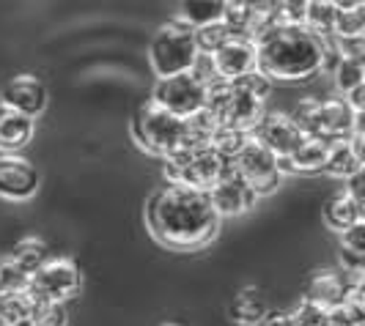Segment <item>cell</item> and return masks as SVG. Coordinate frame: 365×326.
Returning a JSON list of instances; mask_svg holds the SVG:
<instances>
[{
  "label": "cell",
  "mask_w": 365,
  "mask_h": 326,
  "mask_svg": "<svg viewBox=\"0 0 365 326\" xmlns=\"http://www.w3.org/2000/svg\"><path fill=\"white\" fill-rule=\"evenodd\" d=\"M154 238L168 250H201L220 233V222L209 192L184 184H165L146 206Z\"/></svg>",
  "instance_id": "cell-1"
},
{
  "label": "cell",
  "mask_w": 365,
  "mask_h": 326,
  "mask_svg": "<svg viewBox=\"0 0 365 326\" xmlns=\"http://www.w3.org/2000/svg\"><path fill=\"white\" fill-rule=\"evenodd\" d=\"M256 44V69L272 83H302L322 72L319 38L302 25H274Z\"/></svg>",
  "instance_id": "cell-2"
},
{
  "label": "cell",
  "mask_w": 365,
  "mask_h": 326,
  "mask_svg": "<svg viewBox=\"0 0 365 326\" xmlns=\"http://www.w3.org/2000/svg\"><path fill=\"white\" fill-rule=\"evenodd\" d=\"M198 47H195V33L182 19H170L157 28V33L148 41V63L157 80L173 77V74L190 72L198 61Z\"/></svg>",
  "instance_id": "cell-3"
},
{
  "label": "cell",
  "mask_w": 365,
  "mask_h": 326,
  "mask_svg": "<svg viewBox=\"0 0 365 326\" xmlns=\"http://www.w3.org/2000/svg\"><path fill=\"white\" fill-rule=\"evenodd\" d=\"M203 107L209 110L215 118L220 121V127H234L242 132H250L258 127V121L264 118L267 105L258 102L253 96L242 93L228 80H215L206 85V102Z\"/></svg>",
  "instance_id": "cell-4"
},
{
  "label": "cell",
  "mask_w": 365,
  "mask_h": 326,
  "mask_svg": "<svg viewBox=\"0 0 365 326\" xmlns=\"http://www.w3.org/2000/svg\"><path fill=\"white\" fill-rule=\"evenodd\" d=\"M132 137L138 140L143 151L154 154V157H165L182 145L184 118H176L173 112H168L148 99L146 105H140L132 115Z\"/></svg>",
  "instance_id": "cell-5"
},
{
  "label": "cell",
  "mask_w": 365,
  "mask_h": 326,
  "mask_svg": "<svg viewBox=\"0 0 365 326\" xmlns=\"http://www.w3.org/2000/svg\"><path fill=\"white\" fill-rule=\"evenodd\" d=\"M231 167H234V173H237L239 179L256 192L258 198L274 192L280 179H283L277 157L258 140L256 135L247 137V143L242 145V151L231 159Z\"/></svg>",
  "instance_id": "cell-6"
},
{
  "label": "cell",
  "mask_w": 365,
  "mask_h": 326,
  "mask_svg": "<svg viewBox=\"0 0 365 326\" xmlns=\"http://www.w3.org/2000/svg\"><path fill=\"white\" fill-rule=\"evenodd\" d=\"M83 285V274L80 266L72 258H47L36 272L31 274L28 283V293L36 302H61L66 305L72 296H77V290Z\"/></svg>",
  "instance_id": "cell-7"
},
{
  "label": "cell",
  "mask_w": 365,
  "mask_h": 326,
  "mask_svg": "<svg viewBox=\"0 0 365 326\" xmlns=\"http://www.w3.org/2000/svg\"><path fill=\"white\" fill-rule=\"evenodd\" d=\"M151 102L160 105L163 110L173 112L176 118H190L192 112L203 110L206 102V85L192 72L173 74V77H163L157 80Z\"/></svg>",
  "instance_id": "cell-8"
},
{
  "label": "cell",
  "mask_w": 365,
  "mask_h": 326,
  "mask_svg": "<svg viewBox=\"0 0 365 326\" xmlns=\"http://www.w3.org/2000/svg\"><path fill=\"white\" fill-rule=\"evenodd\" d=\"M36 164L22 154H0V198L9 203H25L38 192Z\"/></svg>",
  "instance_id": "cell-9"
},
{
  "label": "cell",
  "mask_w": 365,
  "mask_h": 326,
  "mask_svg": "<svg viewBox=\"0 0 365 326\" xmlns=\"http://www.w3.org/2000/svg\"><path fill=\"white\" fill-rule=\"evenodd\" d=\"M354 129H363V112H354L344 96H335V99L319 102V112H316V121H313L308 137H322L327 143H338V140H346Z\"/></svg>",
  "instance_id": "cell-10"
},
{
  "label": "cell",
  "mask_w": 365,
  "mask_h": 326,
  "mask_svg": "<svg viewBox=\"0 0 365 326\" xmlns=\"http://www.w3.org/2000/svg\"><path fill=\"white\" fill-rule=\"evenodd\" d=\"M47 99H50L47 96V85L36 74H14L0 88V105L3 107L22 112V115H28L34 121L47 110Z\"/></svg>",
  "instance_id": "cell-11"
},
{
  "label": "cell",
  "mask_w": 365,
  "mask_h": 326,
  "mask_svg": "<svg viewBox=\"0 0 365 326\" xmlns=\"http://www.w3.org/2000/svg\"><path fill=\"white\" fill-rule=\"evenodd\" d=\"M253 135L272 151L277 159L292 157L294 151L299 148V143L308 137L302 129L294 124V118L289 112H277V110H267L264 112V118L258 121Z\"/></svg>",
  "instance_id": "cell-12"
},
{
  "label": "cell",
  "mask_w": 365,
  "mask_h": 326,
  "mask_svg": "<svg viewBox=\"0 0 365 326\" xmlns=\"http://www.w3.org/2000/svg\"><path fill=\"white\" fill-rule=\"evenodd\" d=\"M209 58H212V66H215L220 80L234 83V80H239V77H245L247 72L256 69L258 44L250 36L234 33V36L220 47L217 53H212Z\"/></svg>",
  "instance_id": "cell-13"
},
{
  "label": "cell",
  "mask_w": 365,
  "mask_h": 326,
  "mask_svg": "<svg viewBox=\"0 0 365 326\" xmlns=\"http://www.w3.org/2000/svg\"><path fill=\"white\" fill-rule=\"evenodd\" d=\"M228 167H231V162H228L225 157H220L212 145H203V148H195V151L190 154V159H187V164L179 170V176H176L173 184H184V186L209 192V189L225 176Z\"/></svg>",
  "instance_id": "cell-14"
},
{
  "label": "cell",
  "mask_w": 365,
  "mask_h": 326,
  "mask_svg": "<svg viewBox=\"0 0 365 326\" xmlns=\"http://www.w3.org/2000/svg\"><path fill=\"white\" fill-rule=\"evenodd\" d=\"M209 200H212L217 217L225 219V217H242V214H247L256 206L258 195L234 173V167H228L225 176L209 189Z\"/></svg>",
  "instance_id": "cell-15"
},
{
  "label": "cell",
  "mask_w": 365,
  "mask_h": 326,
  "mask_svg": "<svg viewBox=\"0 0 365 326\" xmlns=\"http://www.w3.org/2000/svg\"><path fill=\"white\" fill-rule=\"evenodd\" d=\"M346 290H349V280L344 272L338 269H319V272L311 274L308 285H305V299L313 307H322V310H332L338 307L344 299H346Z\"/></svg>",
  "instance_id": "cell-16"
},
{
  "label": "cell",
  "mask_w": 365,
  "mask_h": 326,
  "mask_svg": "<svg viewBox=\"0 0 365 326\" xmlns=\"http://www.w3.org/2000/svg\"><path fill=\"white\" fill-rule=\"evenodd\" d=\"M329 145L332 143L322 140V137H305L292 157L277 159V162H280V173H283V176H286V173H302V176L322 173V170H324V162H327Z\"/></svg>",
  "instance_id": "cell-17"
},
{
  "label": "cell",
  "mask_w": 365,
  "mask_h": 326,
  "mask_svg": "<svg viewBox=\"0 0 365 326\" xmlns=\"http://www.w3.org/2000/svg\"><path fill=\"white\" fill-rule=\"evenodd\" d=\"M36 121L0 105V154H19L34 140Z\"/></svg>",
  "instance_id": "cell-18"
},
{
  "label": "cell",
  "mask_w": 365,
  "mask_h": 326,
  "mask_svg": "<svg viewBox=\"0 0 365 326\" xmlns=\"http://www.w3.org/2000/svg\"><path fill=\"white\" fill-rule=\"evenodd\" d=\"M322 217H324V222H327V228L338 231V233H344L346 228H351L354 222L363 219V206L351 198L346 189H338V192L324 203Z\"/></svg>",
  "instance_id": "cell-19"
},
{
  "label": "cell",
  "mask_w": 365,
  "mask_h": 326,
  "mask_svg": "<svg viewBox=\"0 0 365 326\" xmlns=\"http://www.w3.org/2000/svg\"><path fill=\"white\" fill-rule=\"evenodd\" d=\"M267 299H264V293L253 285H247V288H242L231 299V305H228V315H231V321L239 326H258V321L267 315Z\"/></svg>",
  "instance_id": "cell-20"
},
{
  "label": "cell",
  "mask_w": 365,
  "mask_h": 326,
  "mask_svg": "<svg viewBox=\"0 0 365 326\" xmlns=\"http://www.w3.org/2000/svg\"><path fill=\"white\" fill-rule=\"evenodd\" d=\"M363 159L365 157L354 154V148L349 145V140H338V143L329 145L327 162H324V170H322V173H327V176H332V179H344V182H346L349 176H354V173L363 170Z\"/></svg>",
  "instance_id": "cell-21"
},
{
  "label": "cell",
  "mask_w": 365,
  "mask_h": 326,
  "mask_svg": "<svg viewBox=\"0 0 365 326\" xmlns=\"http://www.w3.org/2000/svg\"><path fill=\"white\" fill-rule=\"evenodd\" d=\"M222 17H225V0H182L179 6V19L190 28L220 22Z\"/></svg>",
  "instance_id": "cell-22"
},
{
  "label": "cell",
  "mask_w": 365,
  "mask_h": 326,
  "mask_svg": "<svg viewBox=\"0 0 365 326\" xmlns=\"http://www.w3.org/2000/svg\"><path fill=\"white\" fill-rule=\"evenodd\" d=\"M9 258L22 266L28 274H34L50 258V250H47V244H44V238H38V236H22L17 244L11 247V253Z\"/></svg>",
  "instance_id": "cell-23"
},
{
  "label": "cell",
  "mask_w": 365,
  "mask_h": 326,
  "mask_svg": "<svg viewBox=\"0 0 365 326\" xmlns=\"http://www.w3.org/2000/svg\"><path fill=\"white\" fill-rule=\"evenodd\" d=\"M36 312V299L22 290V293H9V296H0V318L6 321V326H17L31 321Z\"/></svg>",
  "instance_id": "cell-24"
},
{
  "label": "cell",
  "mask_w": 365,
  "mask_h": 326,
  "mask_svg": "<svg viewBox=\"0 0 365 326\" xmlns=\"http://www.w3.org/2000/svg\"><path fill=\"white\" fill-rule=\"evenodd\" d=\"M332 25H335V9L327 0H311L305 6V17H302V28L311 31L316 38L332 36Z\"/></svg>",
  "instance_id": "cell-25"
},
{
  "label": "cell",
  "mask_w": 365,
  "mask_h": 326,
  "mask_svg": "<svg viewBox=\"0 0 365 326\" xmlns=\"http://www.w3.org/2000/svg\"><path fill=\"white\" fill-rule=\"evenodd\" d=\"M192 33H195V47H198V53L212 55V53H217L220 47L234 36V28H231L225 19H220V22H209V25H201V28H192Z\"/></svg>",
  "instance_id": "cell-26"
},
{
  "label": "cell",
  "mask_w": 365,
  "mask_h": 326,
  "mask_svg": "<svg viewBox=\"0 0 365 326\" xmlns=\"http://www.w3.org/2000/svg\"><path fill=\"white\" fill-rule=\"evenodd\" d=\"M332 77H335V88L346 96L349 91L365 85V63L363 58H341L338 66L332 69Z\"/></svg>",
  "instance_id": "cell-27"
},
{
  "label": "cell",
  "mask_w": 365,
  "mask_h": 326,
  "mask_svg": "<svg viewBox=\"0 0 365 326\" xmlns=\"http://www.w3.org/2000/svg\"><path fill=\"white\" fill-rule=\"evenodd\" d=\"M28 283H31V274L17 266L9 255H0V296L22 293L28 290Z\"/></svg>",
  "instance_id": "cell-28"
},
{
  "label": "cell",
  "mask_w": 365,
  "mask_h": 326,
  "mask_svg": "<svg viewBox=\"0 0 365 326\" xmlns=\"http://www.w3.org/2000/svg\"><path fill=\"white\" fill-rule=\"evenodd\" d=\"M247 137H250V132H242V129H234V127H217V132H215V137H212L209 145L217 151L220 157H225L231 162L239 151H242V145L247 143Z\"/></svg>",
  "instance_id": "cell-29"
},
{
  "label": "cell",
  "mask_w": 365,
  "mask_h": 326,
  "mask_svg": "<svg viewBox=\"0 0 365 326\" xmlns=\"http://www.w3.org/2000/svg\"><path fill=\"white\" fill-rule=\"evenodd\" d=\"M332 36H365V9H346V11H335V25H332Z\"/></svg>",
  "instance_id": "cell-30"
},
{
  "label": "cell",
  "mask_w": 365,
  "mask_h": 326,
  "mask_svg": "<svg viewBox=\"0 0 365 326\" xmlns=\"http://www.w3.org/2000/svg\"><path fill=\"white\" fill-rule=\"evenodd\" d=\"M234 85H237L242 93H247V96H253L258 102H264V105H267V99H269V93H272V80H267L258 69H253V72H247L245 77L234 80Z\"/></svg>",
  "instance_id": "cell-31"
},
{
  "label": "cell",
  "mask_w": 365,
  "mask_h": 326,
  "mask_svg": "<svg viewBox=\"0 0 365 326\" xmlns=\"http://www.w3.org/2000/svg\"><path fill=\"white\" fill-rule=\"evenodd\" d=\"M34 321L38 326H69V310L61 302H36Z\"/></svg>",
  "instance_id": "cell-32"
},
{
  "label": "cell",
  "mask_w": 365,
  "mask_h": 326,
  "mask_svg": "<svg viewBox=\"0 0 365 326\" xmlns=\"http://www.w3.org/2000/svg\"><path fill=\"white\" fill-rule=\"evenodd\" d=\"M292 318H294V326H329L327 310L313 307L308 302H299L292 310Z\"/></svg>",
  "instance_id": "cell-33"
},
{
  "label": "cell",
  "mask_w": 365,
  "mask_h": 326,
  "mask_svg": "<svg viewBox=\"0 0 365 326\" xmlns=\"http://www.w3.org/2000/svg\"><path fill=\"white\" fill-rule=\"evenodd\" d=\"M258 326H294L292 310H267V315L258 321Z\"/></svg>",
  "instance_id": "cell-34"
},
{
  "label": "cell",
  "mask_w": 365,
  "mask_h": 326,
  "mask_svg": "<svg viewBox=\"0 0 365 326\" xmlns=\"http://www.w3.org/2000/svg\"><path fill=\"white\" fill-rule=\"evenodd\" d=\"M363 182H365V176H363V170H360V173H354V176H349V179H346V186H344V189H346L349 195H351V198L357 200V203H360V206H363V209H365Z\"/></svg>",
  "instance_id": "cell-35"
},
{
  "label": "cell",
  "mask_w": 365,
  "mask_h": 326,
  "mask_svg": "<svg viewBox=\"0 0 365 326\" xmlns=\"http://www.w3.org/2000/svg\"><path fill=\"white\" fill-rule=\"evenodd\" d=\"M335 11H346V9H363L365 0H327Z\"/></svg>",
  "instance_id": "cell-36"
},
{
  "label": "cell",
  "mask_w": 365,
  "mask_h": 326,
  "mask_svg": "<svg viewBox=\"0 0 365 326\" xmlns=\"http://www.w3.org/2000/svg\"><path fill=\"white\" fill-rule=\"evenodd\" d=\"M157 326H184V324H179V321H163V324H157Z\"/></svg>",
  "instance_id": "cell-37"
},
{
  "label": "cell",
  "mask_w": 365,
  "mask_h": 326,
  "mask_svg": "<svg viewBox=\"0 0 365 326\" xmlns=\"http://www.w3.org/2000/svg\"><path fill=\"white\" fill-rule=\"evenodd\" d=\"M17 326H38V324L34 321V318H31V321H25V324H17Z\"/></svg>",
  "instance_id": "cell-38"
},
{
  "label": "cell",
  "mask_w": 365,
  "mask_h": 326,
  "mask_svg": "<svg viewBox=\"0 0 365 326\" xmlns=\"http://www.w3.org/2000/svg\"><path fill=\"white\" fill-rule=\"evenodd\" d=\"M0 326H6V321H3V318H0Z\"/></svg>",
  "instance_id": "cell-39"
}]
</instances>
